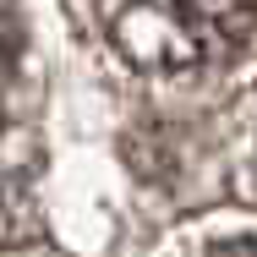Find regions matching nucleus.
Listing matches in <instances>:
<instances>
[{
    "instance_id": "obj_2",
    "label": "nucleus",
    "mask_w": 257,
    "mask_h": 257,
    "mask_svg": "<svg viewBox=\"0 0 257 257\" xmlns=\"http://www.w3.org/2000/svg\"><path fill=\"white\" fill-rule=\"evenodd\" d=\"M17 60H22V6L0 0V82L17 71Z\"/></svg>"
},
{
    "instance_id": "obj_3",
    "label": "nucleus",
    "mask_w": 257,
    "mask_h": 257,
    "mask_svg": "<svg viewBox=\"0 0 257 257\" xmlns=\"http://www.w3.org/2000/svg\"><path fill=\"white\" fill-rule=\"evenodd\" d=\"M208 257H257V241H224V246H213Z\"/></svg>"
},
{
    "instance_id": "obj_1",
    "label": "nucleus",
    "mask_w": 257,
    "mask_h": 257,
    "mask_svg": "<svg viewBox=\"0 0 257 257\" xmlns=\"http://www.w3.org/2000/svg\"><path fill=\"white\" fill-rule=\"evenodd\" d=\"M257 0H109V39L143 71H203L252 39Z\"/></svg>"
}]
</instances>
